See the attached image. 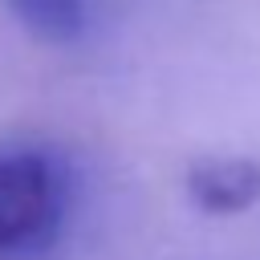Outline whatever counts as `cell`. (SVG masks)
I'll return each instance as SVG.
<instances>
[{"mask_svg": "<svg viewBox=\"0 0 260 260\" xmlns=\"http://www.w3.org/2000/svg\"><path fill=\"white\" fill-rule=\"evenodd\" d=\"M65 171L28 146L0 150V252L41 248L65 215Z\"/></svg>", "mask_w": 260, "mask_h": 260, "instance_id": "obj_1", "label": "cell"}, {"mask_svg": "<svg viewBox=\"0 0 260 260\" xmlns=\"http://www.w3.org/2000/svg\"><path fill=\"white\" fill-rule=\"evenodd\" d=\"M12 16L41 41H77L89 24V0H8Z\"/></svg>", "mask_w": 260, "mask_h": 260, "instance_id": "obj_3", "label": "cell"}, {"mask_svg": "<svg viewBox=\"0 0 260 260\" xmlns=\"http://www.w3.org/2000/svg\"><path fill=\"white\" fill-rule=\"evenodd\" d=\"M187 195L211 215H236L260 203L256 158H199L187 171Z\"/></svg>", "mask_w": 260, "mask_h": 260, "instance_id": "obj_2", "label": "cell"}]
</instances>
